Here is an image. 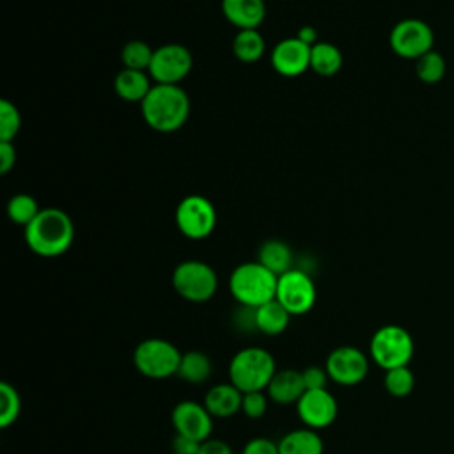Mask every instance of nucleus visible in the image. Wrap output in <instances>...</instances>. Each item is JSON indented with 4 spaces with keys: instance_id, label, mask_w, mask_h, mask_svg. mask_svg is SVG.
<instances>
[{
    "instance_id": "c756f323",
    "label": "nucleus",
    "mask_w": 454,
    "mask_h": 454,
    "mask_svg": "<svg viewBox=\"0 0 454 454\" xmlns=\"http://www.w3.org/2000/svg\"><path fill=\"white\" fill-rule=\"evenodd\" d=\"M21 411V397L18 394V390L7 383L2 381L0 383V427H9L11 424H14L20 417Z\"/></svg>"
},
{
    "instance_id": "a211bd4d",
    "label": "nucleus",
    "mask_w": 454,
    "mask_h": 454,
    "mask_svg": "<svg viewBox=\"0 0 454 454\" xmlns=\"http://www.w3.org/2000/svg\"><path fill=\"white\" fill-rule=\"evenodd\" d=\"M305 392V383L301 371L296 369H277L270 385L266 387V394L270 401L277 404H296L298 399Z\"/></svg>"
},
{
    "instance_id": "393cba45",
    "label": "nucleus",
    "mask_w": 454,
    "mask_h": 454,
    "mask_svg": "<svg viewBox=\"0 0 454 454\" xmlns=\"http://www.w3.org/2000/svg\"><path fill=\"white\" fill-rule=\"evenodd\" d=\"M264 51H266V43L257 28L238 30V34L232 39V53L239 62L254 64L262 59Z\"/></svg>"
},
{
    "instance_id": "f8f14e48",
    "label": "nucleus",
    "mask_w": 454,
    "mask_h": 454,
    "mask_svg": "<svg viewBox=\"0 0 454 454\" xmlns=\"http://www.w3.org/2000/svg\"><path fill=\"white\" fill-rule=\"evenodd\" d=\"M325 369L332 381L342 387H355L365 380L369 358L355 346H339L326 356Z\"/></svg>"
},
{
    "instance_id": "6ab92c4d",
    "label": "nucleus",
    "mask_w": 454,
    "mask_h": 454,
    "mask_svg": "<svg viewBox=\"0 0 454 454\" xmlns=\"http://www.w3.org/2000/svg\"><path fill=\"white\" fill-rule=\"evenodd\" d=\"M151 87L153 83L147 71L122 67L114 78L115 94L128 103H142L144 98L149 94Z\"/></svg>"
},
{
    "instance_id": "aec40b11",
    "label": "nucleus",
    "mask_w": 454,
    "mask_h": 454,
    "mask_svg": "<svg viewBox=\"0 0 454 454\" xmlns=\"http://www.w3.org/2000/svg\"><path fill=\"white\" fill-rule=\"evenodd\" d=\"M325 445L316 429L300 427L284 434L278 442V454H323Z\"/></svg>"
},
{
    "instance_id": "c9c22d12",
    "label": "nucleus",
    "mask_w": 454,
    "mask_h": 454,
    "mask_svg": "<svg viewBox=\"0 0 454 454\" xmlns=\"http://www.w3.org/2000/svg\"><path fill=\"white\" fill-rule=\"evenodd\" d=\"M202 442H197L193 438L183 436V434H176L172 440V452L176 454H197L200 449Z\"/></svg>"
},
{
    "instance_id": "b1692460",
    "label": "nucleus",
    "mask_w": 454,
    "mask_h": 454,
    "mask_svg": "<svg viewBox=\"0 0 454 454\" xmlns=\"http://www.w3.org/2000/svg\"><path fill=\"white\" fill-rule=\"evenodd\" d=\"M340 67H342V53L335 44L319 41L310 48V69L316 74L323 78H330L337 74Z\"/></svg>"
},
{
    "instance_id": "5701e85b",
    "label": "nucleus",
    "mask_w": 454,
    "mask_h": 454,
    "mask_svg": "<svg viewBox=\"0 0 454 454\" xmlns=\"http://www.w3.org/2000/svg\"><path fill=\"white\" fill-rule=\"evenodd\" d=\"M291 314L277 301H266L255 309V328L264 335H278L289 325Z\"/></svg>"
},
{
    "instance_id": "2f4dec72",
    "label": "nucleus",
    "mask_w": 454,
    "mask_h": 454,
    "mask_svg": "<svg viewBox=\"0 0 454 454\" xmlns=\"http://www.w3.org/2000/svg\"><path fill=\"white\" fill-rule=\"evenodd\" d=\"M268 394H264L262 390L257 392H247L243 394V403H241V411L248 417V419H261L266 410H268Z\"/></svg>"
},
{
    "instance_id": "4be33fe9",
    "label": "nucleus",
    "mask_w": 454,
    "mask_h": 454,
    "mask_svg": "<svg viewBox=\"0 0 454 454\" xmlns=\"http://www.w3.org/2000/svg\"><path fill=\"white\" fill-rule=\"evenodd\" d=\"M213 372V364L209 356L199 349H190L181 355L177 376L192 385H200L209 380Z\"/></svg>"
},
{
    "instance_id": "f3484780",
    "label": "nucleus",
    "mask_w": 454,
    "mask_h": 454,
    "mask_svg": "<svg viewBox=\"0 0 454 454\" xmlns=\"http://www.w3.org/2000/svg\"><path fill=\"white\" fill-rule=\"evenodd\" d=\"M243 392L236 388L231 381L213 385L204 395V406L213 419H227L241 411Z\"/></svg>"
},
{
    "instance_id": "ddd939ff",
    "label": "nucleus",
    "mask_w": 454,
    "mask_h": 454,
    "mask_svg": "<svg viewBox=\"0 0 454 454\" xmlns=\"http://www.w3.org/2000/svg\"><path fill=\"white\" fill-rule=\"evenodd\" d=\"M296 413L305 427L319 431L333 424L339 413V404L326 388L305 390L296 403Z\"/></svg>"
},
{
    "instance_id": "2eb2a0df",
    "label": "nucleus",
    "mask_w": 454,
    "mask_h": 454,
    "mask_svg": "<svg viewBox=\"0 0 454 454\" xmlns=\"http://www.w3.org/2000/svg\"><path fill=\"white\" fill-rule=\"evenodd\" d=\"M271 67L284 78H294L310 69V46L296 35L278 41L271 50Z\"/></svg>"
},
{
    "instance_id": "39448f33",
    "label": "nucleus",
    "mask_w": 454,
    "mask_h": 454,
    "mask_svg": "<svg viewBox=\"0 0 454 454\" xmlns=\"http://www.w3.org/2000/svg\"><path fill=\"white\" fill-rule=\"evenodd\" d=\"M415 353V342L411 333L399 325L380 326L369 342V356L372 362L388 371L408 365Z\"/></svg>"
},
{
    "instance_id": "4c0bfd02",
    "label": "nucleus",
    "mask_w": 454,
    "mask_h": 454,
    "mask_svg": "<svg viewBox=\"0 0 454 454\" xmlns=\"http://www.w3.org/2000/svg\"><path fill=\"white\" fill-rule=\"evenodd\" d=\"M296 37L303 43V44H307V46H314L316 43H319L317 41V30L312 27V25H303V27H300L298 28V32H296Z\"/></svg>"
},
{
    "instance_id": "423d86ee",
    "label": "nucleus",
    "mask_w": 454,
    "mask_h": 454,
    "mask_svg": "<svg viewBox=\"0 0 454 454\" xmlns=\"http://www.w3.org/2000/svg\"><path fill=\"white\" fill-rule=\"evenodd\" d=\"M172 287L183 300L204 303L215 296L218 289V275L207 262L188 259L174 268Z\"/></svg>"
},
{
    "instance_id": "dca6fc26",
    "label": "nucleus",
    "mask_w": 454,
    "mask_h": 454,
    "mask_svg": "<svg viewBox=\"0 0 454 454\" xmlns=\"http://www.w3.org/2000/svg\"><path fill=\"white\" fill-rule=\"evenodd\" d=\"M223 18L238 30L259 28L266 18L264 0H222Z\"/></svg>"
},
{
    "instance_id": "473e14b6",
    "label": "nucleus",
    "mask_w": 454,
    "mask_h": 454,
    "mask_svg": "<svg viewBox=\"0 0 454 454\" xmlns=\"http://www.w3.org/2000/svg\"><path fill=\"white\" fill-rule=\"evenodd\" d=\"M303 376V383H305V390H319V388H326V381L328 372L325 367L319 365H309L301 371Z\"/></svg>"
},
{
    "instance_id": "6e6552de",
    "label": "nucleus",
    "mask_w": 454,
    "mask_h": 454,
    "mask_svg": "<svg viewBox=\"0 0 454 454\" xmlns=\"http://www.w3.org/2000/svg\"><path fill=\"white\" fill-rule=\"evenodd\" d=\"M174 218L179 232L193 241L209 238L216 227V209L213 202L199 193L183 197L176 207Z\"/></svg>"
},
{
    "instance_id": "1a4fd4ad",
    "label": "nucleus",
    "mask_w": 454,
    "mask_h": 454,
    "mask_svg": "<svg viewBox=\"0 0 454 454\" xmlns=\"http://www.w3.org/2000/svg\"><path fill=\"white\" fill-rule=\"evenodd\" d=\"M390 50L401 59L417 60L434 50V32L424 20L404 18L397 21L388 34Z\"/></svg>"
},
{
    "instance_id": "bb28decb",
    "label": "nucleus",
    "mask_w": 454,
    "mask_h": 454,
    "mask_svg": "<svg viewBox=\"0 0 454 454\" xmlns=\"http://www.w3.org/2000/svg\"><path fill=\"white\" fill-rule=\"evenodd\" d=\"M154 50L140 39L128 41L121 50V62L126 69H137V71H149L151 60H153Z\"/></svg>"
},
{
    "instance_id": "7ed1b4c3",
    "label": "nucleus",
    "mask_w": 454,
    "mask_h": 454,
    "mask_svg": "<svg viewBox=\"0 0 454 454\" xmlns=\"http://www.w3.org/2000/svg\"><path fill=\"white\" fill-rule=\"evenodd\" d=\"M278 277L259 261L238 264L229 277V291L241 307L257 309L275 300Z\"/></svg>"
},
{
    "instance_id": "4468645a",
    "label": "nucleus",
    "mask_w": 454,
    "mask_h": 454,
    "mask_svg": "<svg viewBox=\"0 0 454 454\" xmlns=\"http://www.w3.org/2000/svg\"><path fill=\"white\" fill-rule=\"evenodd\" d=\"M170 420L176 429V434H183L197 442H204L211 438L213 417L206 410V406L200 403H195V401L177 403L172 410Z\"/></svg>"
},
{
    "instance_id": "7c9ffc66",
    "label": "nucleus",
    "mask_w": 454,
    "mask_h": 454,
    "mask_svg": "<svg viewBox=\"0 0 454 454\" xmlns=\"http://www.w3.org/2000/svg\"><path fill=\"white\" fill-rule=\"evenodd\" d=\"M21 128V115L14 103L0 99V142H14Z\"/></svg>"
},
{
    "instance_id": "f257e3e1",
    "label": "nucleus",
    "mask_w": 454,
    "mask_h": 454,
    "mask_svg": "<svg viewBox=\"0 0 454 454\" xmlns=\"http://www.w3.org/2000/svg\"><path fill=\"white\" fill-rule=\"evenodd\" d=\"M74 239V223L60 207H43L25 227L27 247L41 257H59L66 254Z\"/></svg>"
},
{
    "instance_id": "72a5a7b5",
    "label": "nucleus",
    "mask_w": 454,
    "mask_h": 454,
    "mask_svg": "<svg viewBox=\"0 0 454 454\" xmlns=\"http://www.w3.org/2000/svg\"><path fill=\"white\" fill-rule=\"evenodd\" d=\"M243 454H278V442L275 443L266 436L250 438L243 447Z\"/></svg>"
},
{
    "instance_id": "20e7f679",
    "label": "nucleus",
    "mask_w": 454,
    "mask_h": 454,
    "mask_svg": "<svg viewBox=\"0 0 454 454\" xmlns=\"http://www.w3.org/2000/svg\"><path fill=\"white\" fill-rule=\"evenodd\" d=\"M275 372L277 364L273 355L259 346L239 349L229 364V381L243 394L266 390Z\"/></svg>"
},
{
    "instance_id": "f704fd0d",
    "label": "nucleus",
    "mask_w": 454,
    "mask_h": 454,
    "mask_svg": "<svg viewBox=\"0 0 454 454\" xmlns=\"http://www.w3.org/2000/svg\"><path fill=\"white\" fill-rule=\"evenodd\" d=\"M16 165V149L12 142H0V174H9Z\"/></svg>"
},
{
    "instance_id": "9b49d317",
    "label": "nucleus",
    "mask_w": 454,
    "mask_h": 454,
    "mask_svg": "<svg viewBox=\"0 0 454 454\" xmlns=\"http://www.w3.org/2000/svg\"><path fill=\"white\" fill-rule=\"evenodd\" d=\"M192 66L193 57L190 50L179 43H168L154 50L147 73L154 83L179 85L190 74Z\"/></svg>"
},
{
    "instance_id": "a878e982",
    "label": "nucleus",
    "mask_w": 454,
    "mask_h": 454,
    "mask_svg": "<svg viewBox=\"0 0 454 454\" xmlns=\"http://www.w3.org/2000/svg\"><path fill=\"white\" fill-rule=\"evenodd\" d=\"M41 213L37 200L28 193H16L7 202V216L12 223L23 229Z\"/></svg>"
},
{
    "instance_id": "f03ea898",
    "label": "nucleus",
    "mask_w": 454,
    "mask_h": 454,
    "mask_svg": "<svg viewBox=\"0 0 454 454\" xmlns=\"http://www.w3.org/2000/svg\"><path fill=\"white\" fill-rule=\"evenodd\" d=\"M142 119L158 133H174L190 115V98L181 85L154 83L140 103Z\"/></svg>"
},
{
    "instance_id": "0eeeda50",
    "label": "nucleus",
    "mask_w": 454,
    "mask_h": 454,
    "mask_svg": "<svg viewBox=\"0 0 454 454\" xmlns=\"http://www.w3.org/2000/svg\"><path fill=\"white\" fill-rule=\"evenodd\" d=\"M181 351L167 339H145L133 351L135 369L151 380H165L177 374Z\"/></svg>"
},
{
    "instance_id": "58836bf2",
    "label": "nucleus",
    "mask_w": 454,
    "mask_h": 454,
    "mask_svg": "<svg viewBox=\"0 0 454 454\" xmlns=\"http://www.w3.org/2000/svg\"><path fill=\"white\" fill-rule=\"evenodd\" d=\"M170 454H176V452H170Z\"/></svg>"
},
{
    "instance_id": "c85d7f7f",
    "label": "nucleus",
    "mask_w": 454,
    "mask_h": 454,
    "mask_svg": "<svg viewBox=\"0 0 454 454\" xmlns=\"http://www.w3.org/2000/svg\"><path fill=\"white\" fill-rule=\"evenodd\" d=\"M383 385L390 395L406 397L411 394V390L415 387V374L411 372V369L408 365L388 369V371H385Z\"/></svg>"
},
{
    "instance_id": "9d476101",
    "label": "nucleus",
    "mask_w": 454,
    "mask_h": 454,
    "mask_svg": "<svg viewBox=\"0 0 454 454\" xmlns=\"http://www.w3.org/2000/svg\"><path fill=\"white\" fill-rule=\"evenodd\" d=\"M317 298L316 284L309 273L303 270L293 268L278 277L275 300L291 314L303 316L307 314Z\"/></svg>"
},
{
    "instance_id": "cd10ccee",
    "label": "nucleus",
    "mask_w": 454,
    "mask_h": 454,
    "mask_svg": "<svg viewBox=\"0 0 454 454\" xmlns=\"http://www.w3.org/2000/svg\"><path fill=\"white\" fill-rule=\"evenodd\" d=\"M445 71H447V62H445L443 55L436 50H431L415 60L417 78L424 83L433 85V83L442 82L445 76Z\"/></svg>"
},
{
    "instance_id": "e433bc0d",
    "label": "nucleus",
    "mask_w": 454,
    "mask_h": 454,
    "mask_svg": "<svg viewBox=\"0 0 454 454\" xmlns=\"http://www.w3.org/2000/svg\"><path fill=\"white\" fill-rule=\"evenodd\" d=\"M197 454H234L231 445L218 438H207L200 443V449Z\"/></svg>"
},
{
    "instance_id": "412c9836",
    "label": "nucleus",
    "mask_w": 454,
    "mask_h": 454,
    "mask_svg": "<svg viewBox=\"0 0 454 454\" xmlns=\"http://www.w3.org/2000/svg\"><path fill=\"white\" fill-rule=\"evenodd\" d=\"M257 261L277 277L293 270V250L282 239H266L259 247Z\"/></svg>"
}]
</instances>
